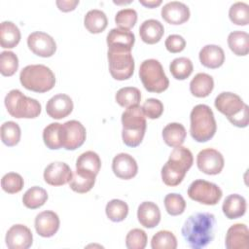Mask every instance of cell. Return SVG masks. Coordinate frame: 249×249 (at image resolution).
I'll use <instances>...</instances> for the list:
<instances>
[{
    "instance_id": "cell-19",
    "label": "cell",
    "mask_w": 249,
    "mask_h": 249,
    "mask_svg": "<svg viewBox=\"0 0 249 249\" xmlns=\"http://www.w3.org/2000/svg\"><path fill=\"white\" fill-rule=\"evenodd\" d=\"M59 229V218L57 214L51 210L39 213L35 218V230L42 237L54 235Z\"/></svg>"
},
{
    "instance_id": "cell-25",
    "label": "cell",
    "mask_w": 249,
    "mask_h": 249,
    "mask_svg": "<svg viewBox=\"0 0 249 249\" xmlns=\"http://www.w3.org/2000/svg\"><path fill=\"white\" fill-rule=\"evenodd\" d=\"M222 210L228 219L232 220L240 218L246 212V200L240 195H230L225 198Z\"/></svg>"
},
{
    "instance_id": "cell-20",
    "label": "cell",
    "mask_w": 249,
    "mask_h": 249,
    "mask_svg": "<svg viewBox=\"0 0 249 249\" xmlns=\"http://www.w3.org/2000/svg\"><path fill=\"white\" fill-rule=\"evenodd\" d=\"M162 18L170 24H182L190 18L189 7L179 1H171L161 8Z\"/></svg>"
},
{
    "instance_id": "cell-44",
    "label": "cell",
    "mask_w": 249,
    "mask_h": 249,
    "mask_svg": "<svg viewBox=\"0 0 249 249\" xmlns=\"http://www.w3.org/2000/svg\"><path fill=\"white\" fill-rule=\"evenodd\" d=\"M137 21V13L134 9H123L120 10L115 16V22L119 28L129 30Z\"/></svg>"
},
{
    "instance_id": "cell-3",
    "label": "cell",
    "mask_w": 249,
    "mask_h": 249,
    "mask_svg": "<svg viewBox=\"0 0 249 249\" xmlns=\"http://www.w3.org/2000/svg\"><path fill=\"white\" fill-rule=\"evenodd\" d=\"M122 137L124 143L128 147L138 146L146 131V119L142 107L133 105L126 108L122 114Z\"/></svg>"
},
{
    "instance_id": "cell-16",
    "label": "cell",
    "mask_w": 249,
    "mask_h": 249,
    "mask_svg": "<svg viewBox=\"0 0 249 249\" xmlns=\"http://www.w3.org/2000/svg\"><path fill=\"white\" fill-rule=\"evenodd\" d=\"M106 42L108 50L131 52L135 42V36L131 31L118 27L108 32Z\"/></svg>"
},
{
    "instance_id": "cell-10",
    "label": "cell",
    "mask_w": 249,
    "mask_h": 249,
    "mask_svg": "<svg viewBox=\"0 0 249 249\" xmlns=\"http://www.w3.org/2000/svg\"><path fill=\"white\" fill-rule=\"evenodd\" d=\"M60 143L66 150H76L86 140V128L76 120H71L60 124Z\"/></svg>"
},
{
    "instance_id": "cell-32",
    "label": "cell",
    "mask_w": 249,
    "mask_h": 249,
    "mask_svg": "<svg viewBox=\"0 0 249 249\" xmlns=\"http://www.w3.org/2000/svg\"><path fill=\"white\" fill-rule=\"evenodd\" d=\"M101 167V160L93 151H87L81 154L76 160V169L98 174Z\"/></svg>"
},
{
    "instance_id": "cell-5",
    "label": "cell",
    "mask_w": 249,
    "mask_h": 249,
    "mask_svg": "<svg viewBox=\"0 0 249 249\" xmlns=\"http://www.w3.org/2000/svg\"><path fill=\"white\" fill-rule=\"evenodd\" d=\"M19 81L26 89L35 92H46L54 87L55 77L48 66L31 64L22 68Z\"/></svg>"
},
{
    "instance_id": "cell-39",
    "label": "cell",
    "mask_w": 249,
    "mask_h": 249,
    "mask_svg": "<svg viewBox=\"0 0 249 249\" xmlns=\"http://www.w3.org/2000/svg\"><path fill=\"white\" fill-rule=\"evenodd\" d=\"M153 249H175L177 248V239L169 231H160L151 240Z\"/></svg>"
},
{
    "instance_id": "cell-24",
    "label": "cell",
    "mask_w": 249,
    "mask_h": 249,
    "mask_svg": "<svg viewBox=\"0 0 249 249\" xmlns=\"http://www.w3.org/2000/svg\"><path fill=\"white\" fill-rule=\"evenodd\" d=\"M164 33V27L158 19L144 20L139 27V35L143 42L153 45L158 43Z\"/></svg>"
},
{
    "instance_id": "cell-43",
    "label": "cell",
    "mask_w": 249,
    "mask_h": 249,
    "mask_svg": "<svg viewBox=\"0 0 249 249\" xmlns=\"http://www.w3.org/2000/svg\"><path fill=\"white\" fill-rule=\"evenodd\" d=\"M23 178L16 172L6 173L1 179V187L8 194H17L23 188Z\"/></svg>"
},
{
    "instance_id": "cell-29",
    "label": "cell",
    "mask_w": 249,
    "mask_h": 249,
    "mask_svg": "<svg viewBox=\"0 0 249 249\" xmlns=\"http://www.w3.org/2000/svg\"><path fill=\"white\" fill-rule=\"evenodd\" d=\"M96 175L84 170L76 169L71 181L69 182L70 188L79 194H85L90 191L95 183Z\"/></svg>"
},
{
    "instance_id": "cell-7",
    "label": "cell",
    "mask_w": 249,
    "mask_h": 249,
    "mask_svg": "<svg viewBox=\"0 0 249 249\" xmlns=\"http://www.w3.org/2000/svg\"><path fill=\"white\" fill-rule=\"evenodd\" d=\"M139 77L144 88L150 92L160 93L169 86V81L163 71L162 65L159 60L154 58L146 59L141 63Z\"/></svg>"
},
{
    "instance_id": "cell-14",
    "label": "cell",
    "mask_w": 249,
    "mask_h": 249,
    "mask_svg": "<svg viewBox=\"0 0 249 249\" xmlns=\"http://www.w3.org/2000/svg\"><path fill=\"white\" fill-rule=\"evenodd\" d=\"M5 241L9 249H27L32 245L33 235L26 226L16 224L8 230Z\"/></svg>"
},
{
    "instance_id": "cell-18",
    "label": "cell",
    "mask_w": 249,
    "mask_h": 249,
    "mask_svg": "<svg viewBox=\"0 0 249 249\" xmlns=\"http://www.w3.org/2000/svg\"><path fill=\"white\" fill-rule=\"evenodd\" d=\"M73 110V101L67 94L58 93L49 99L46 105L47 114L53 119H63Z\"/></svg>"
},
{
    "instance_id": "cell-1",
    "label": "cell",
    "mask_w": 249,
    "mask_h": 249,
    "mask_svg": "<svg viewBox=\"0 0 249 249\" xmlns=\"http://www.w3.org/2000/svg\"><path fill=\"white\" fill-rule=\"evenodd\" d=\"M216 219L212 213L197 212L188 217L182 227V235L193 249L207 246L215 235Z\"/></svg>"
},
{
    "instance_id": "cell-35",
    "label": "cell",
    "mask_w": 249,
    "mask_h": 249,
    "mask_svg": "<svg viewBox=\"0 0 249 249\" xmlns=\"http://www.w3.org/2000/svg\"><path fill=\"white\" fill-rule=\"evenodd\" d=\"M171 75L177 80L187 79L193 72V62L188 57H177L174 58L169 65Z\"/></svg>"
},
{
    "instance_id": "cell-31",
    "label": "cell",
    "mask_w": 249,
    "mask_h": 249,
    "mask_svg": "<svg viewBox=\"0 0 249 249\" xmlns=\"http://www.w3.org/2000/svg\"><path fill=\"white\" fill-rule=\"evenodd\" d=\"M228 45L231 51L239 56L246 55L249 52V35L240 30L232 31L228 36Z\"/></svg>"
},
{
    "instance_id": "cell-47",
    "label": "cell",
    "mask_w": 249,
    "mask_h": 249,
    "mask_svg": "<svg viewBox=\"0 0 249 249\" xmlns=\"http://www.w3.org/2000/svg\"><path fill=\"white\" fill-rule=\"evenodd\" d=\"M164 45L168 52L172 53H176L182 52L185 49L186 41L181 35L171 34L165 39Z\"/></svg>"
},
{
    "instance_id": "cell-46",
    "label": "cell",
    "mask_w": 249,
    "mask_h": 249,
    "mask_svg": "<svg viewBox=\"0 0 249 249\" xmlns=\"http://www.w3.org/2000/svg\"><path fill=\"white\" fill-rule=\"evenodd\" d=\"M143 113L145 117L149 119H158L161 116L163 112V104L160 100L156 98H148L143 106H142Z\"/></svg>"
},
{
    "instance_id": "cell-28",
    "label": "cell",
    "mask_w": 249,
    "mask_h": 249,
    "mask_svg": "<svg viewBox=\"0 0 249 249\" xmlns=\"http://www.w3.org/2000/svg\"><path fill=\"white\" fill-rule=\"evenodd\" d=\"M20 41V31L12 21H2L0 25V44L4 49L15 48Z\"/></svg>"
},
{
    "instance_id": "cell-22",
    "label": "cell",
    "mask_w": 249,
    "mask_h": 249,
    "mask_svg": "<svg viewBox=\"0 0 249 249\" xmlns=\"http://www.w3.org/2000/svg\"><path fill=\"white\" fill-rule=\"evenodd\" d=\"M139 223L148 229L157 227L160 221V211L159 206L152 201L142 202L137 209Z\"/></svg>"
},
{
    "instance_id": "cell-48",
    "label": "cell",
    "mask_w": 249,
    "mask_h": 249,
    "mask_svg": "<svg viewBox=\"0 0 249 249\" xmlns=\"http://www.w3.org/2000/svg\"><path fill=\"white\" fill-rule=\"evenodd\" d=\"M248 105L245 104L243 110L234 118L231 119L230 122L237 126V127H246L248 125V122H249V117H248Z\"/></svg>"
},
{
    "instance_id": "cell-15",
    "label": "cell",
    "mask_w": 249,
    "mask_h": 249,
    "mask_svg": "<svg viewBox=\"0 0 249 249\" xmlns=\"http://www.w3.org/2000/svg\"><path fill=\"white\" fill-rule=\"evenodd\" d=\"M73 177L70 166L62 161L50 163L44 170V179L46 183L52 186H62L71 181Z\"/></svg>"
},
{
    "instance_id": "cell-8",
    "label": "cell",
    "mask_w": 249,
    "mask_h": 249,
    "mask_svg": "<svg viewBox=\"0 0 249 249\" xmlns=\"http://www.w3.org/2000/svg\"><path fill=\"white\" fill-rule=\"evenodd\" d=\"M109 71L115 80L129 79L134 72V59L131 52L108 50Z\"/></svg>"
},
{
    "instance_id": "cell-41",
    "label": "cell",
    "mask_w": 249,
    "mask_h": 249,
    "mask_svg": "<svg viewBox=\"0 0 249 249\" xmlns=\"http://www.w3.org/2000/svg\"><path fill=\"white\" fill-rule=\"evenodd\" d=\"M18 68V58L15 53L4 51L0 53V72L3 76H13Z\"/></svg>"
},
{
    "instance_id": "cell-49",
    "label": "cell",
    "mask_w": 249,
    "mask_h": 249,
    "mask_svg": "<svg viewBox=\"0 0 249 249\" xmlns=\"http://www.w3.org/2000/svg\"><path fill=\"white\" fill-rule=\"evenodd\" d=\"M55 3L60 11L70 12L76 8L79 4V0H57Z\"/></svg>"
},
{
    "instance_id": "cell-4",
    "label": "cell",
    "mask_w": 249,
    "mask_h": 249,
    "mask_svg": "<svg viewBox=\"0 0 249 249\" xmlns=\"http://www.w3.org/2000/svg\"><path fill=\"white\" fill-rule=\"evenodd\" d=\"M190 133L196 142H206L210 140L217 129L213 111L208 105H196L190 115Z\"/></svg>"
},
{
    "instance_id": "cell-11",
    "label": "cell",
    "mask_w": 249,
    "mask_h": 249,
    "mask_svg": "<svg viewBox=\"0 0 249 249\" xmlns=\"http://www.w3.org/2000/svg\"><path fill=\"white\" fill-rule=\"evenodd\" d=\"M223 155L212 148L201 150L196 157V164L198 169L208 175L219 174L224 167Z\"/></svg>"
},
{
    "instance_id": "cell-9",
    "label": "cell",
    "mask_w": 249,
    "mask_h": 249,
    "mask_svg": "<svg viewBox=\"0 0 249 249\" xmlns=\"http://www.w3.org/2000/svg\"><path fill=\"white\" fill-rule=\"evenodd\" d=\"M188 196L191 199L206 205H215L222 198L223 192L218 185L206 180L197 179L188 188Z\"/></svg>"
},
{
    "instance_id": "cell-37",
    "label": "cell",
    "mask_w": 249,
    "mask_h": 249,
    "mask_svg": "<svg viewBox=\"0 0 249 249\" xmlns=\"http://www.w3.org/2000/svg\"><path fill=\"white\" fill-rule=\"evenodd\" d=\"M105 212L109 220L113 222H122L128 214V205L124 200L115 198L106 204Z\"/></svg>"
},
{
    "instance_id": "cell-36",
    "label": "cell",
    "mask_w": 249,
    "mask_h": 249,
    "mask_svg": "<svg viewBox=\"0 0 249 249\" xmlns=\"http://www.w3.org/2000/svg\"><path fill=\"white\" fill-rule=\"evenodd\" d=\"M20 127L17 123L13 121H8L2 124L1 140L6 146H16L20 140Z\"/></svg>"
},
{
    "instance_id": "cell-34",
    "label": "cell",
    "mask_w": 249,
    "mask_h": 249,
    "mask_svg": "<svg viewBox=\"0 0 249 249\" xmlns=\"http://www.w3.org/2000/svg\"><path fill=\"white\" fill-rule=\"evenodd\" d=\"M115 99L120 106L128 108L130 106L139 104L141 100V92L137 88L124 87L117 91Z\"/></svg>"
},
{
    "instance_id": "cell-2",
    "label": "cell",
    "mask_w": 249,
    "mask_h": 249,
    "mask_svg": "<svg viewBox=\"0 0 249 249\" xmlns=\"http://www.w3.org/2000/svg\"><path fill=\"white\" fill-rule=\"evenodd\" d=\"M194 162L192 152L186 147H176L161 168V179L167 186L179 185Z\"/></svg>"
},
{
    "instance_id": "cell-21",
    "label": "cell",
    "mask_w": 249,
    "mask_h": 249,
    "mask_svg": "<svg viewBox=\"0 0 249 249\" xmlns=\"http://www.w3.org/2000/svg\"><path fill=\"white\" fill-rule=\"evenodd\" d=\"M249 231L245 224L231 226L226 234V247L228 249H247L249 246Z\"/></svg>"
},
{
    "instance_id": "cell-42",
    "label": "cell",
    "mask_w": 249,
    "mask_h": 249,
    "mask_svg": "<svg viewBox=\"0 0 249 249\" xmlns=\"http://www.w3.org/2000/svg\"><path fill=\"white\" fill-rule=\"evenodd\" d=\"M164 206L169 215L177 216L185 211L186 201L181 195L170 193L164 197Z\"/></svg>"
},
{
    "instance_id": "cell-12",
    "label": "cell",
    "mask_w": 249,
    "mask_h": 249,
    "mask_svg": "<svg viewBox=\"0 0 249 249\" xmlns=\"http://www.w3.org/2000/svg\"><path fill=\"white\" fill-rule=\"evenodd\" d=\"M27 46L33 53L42 57H50L56 51L54 39L42 31L32 32L27 38Z\"/></svg>"
},
{
    "instance_id": "cell-27",
    "label": "cell",
    "mask_w": 249,
    "mask_h": 249,
    "mask_svg": "<svg viewBox=\"0 0 249 249\" xmlns=\"http://www.w3.org/2000/svg\"><path fill=\"white\" fill-rule=\"evenodd\" d=\"M214 88L213 78L206 73H197L190 83V90L196 97H206Z\"/></svg>"
},
{
    "instance_id": "cell-26",
    "label": "cell",
    "mask_w": 249,
    "mask_h": 249,
    "mask_svg": "<svg viewBox=\"0 0 249 249\" xmlns=\"http://www.w3.org/2000/svg\"><path fill=\"white\" fill-rule=\"evenodd\" d=\"M187 132L180 123H170L162 129V138L166 145L176 148L181 146L186 138Z\"/></svg>"
},
{
    "instance_id": "cell-17",
    "label": "cell",
    "mask_w": 249,
    "mask_h": 249,
    "mask_svg": "<svg viewBox=\"0 0 249 249\" xmlns=\"http://www.w3.org/2000/svg\"><path fill=\"white\" fill-rule=\"evenodd\" d=\"M112 169L117 177L128 180L137 174L138 166L132 156L126 153H120L113 159Z\"/></svg>"
},
{
    "instance_id": "cell-33",
    "label": "cell",
    "mask_w": 249,
    "mask_h": 249,
    "mask_svg": "<svg viewBox=\"0 0 249 249\" xmlns=\"http://www.w3.org/2000/svg\"><path fill=\"white\" fill-rule=\"evenodd\" d=\"M47 199H48L47 191L38 186H34L28 189L22 196L23 204L29 209H36L43 206L47 201Z\"/></svg>"
},
{
    "instance_id": "cell-51",
    "label": "cell",
    "mask_w": 249,
    "mask_h": 249,
    "mask_svg": "<svg viewBox=\"0 0 249 249\" xmlns=\"http://www.w3.org/2000/svg\"><path fill=\"white\" fill-rule=\"evenodd\" d=\"M130 2H131V1H127V2H125V1H124H124H123V2H118V1H114V3H115V4H126V3L128 4V3H130Z\"/></svg>"
},
{
    "instance_id": "cell-40",
    "label": "cell",
    "mask_w": 249,
    "mask_h": 249,
    "mask_svg": "<svg viewBox=\"0 0 249 249\" xmlns=\"http://www.w3.org/2000/svg\"><path fill=\"white\" fill-rule=\"evenodd\" d=\"M231 22L236 25H247L249 22V6L244 2L233 3L229 10Z\"/></svg>"
},
{
    "instance_id": "cell-6",
    "label": "cell",
    "mask_w": 249,
    "mask_h": 249,
    "mask_svg": "<svg viewBox=\"0 0 249 249\" xmlns=\"http://www.w3.org/2000/svg\"><path fill=\"white\" fill-rule=\"evenodd\" d=\"M5 106L14 118L33 119L40 115L41 104L34 98L24 95L19 89H12L5 96Z\"/></svg>"
},
{
    "instance_id": "cell-30",
    "label": "cell",
    "mask_w": 249,
    "mask_h": 249,
    "mask_svg": "<svg viewBox=\"0 0 249 249\" xmlns=\"http://www.w3.org/2000/svg\"><path fill=\"white\" fill-rule=\"evenodd\" d=\"M84 24L89 32L96 34L104 31V29L107 27L108 19L103 11L92 9L86 14Z\"/></svg>"
},
{
    "instance_id": "cell-50",
    "label": "cell",
    "mask_w": 249,
    "mask_h": 249,
    "mask_svg": "<svg viewBox=\"0 0 249 249\" xmlns=\"http://www.w3.org/2000/svg\"><path fill=\"white\" fill-rule=\"evenodd\" d=\"M140 4L147 8H156L161 4V0H139Z\"/></svg>"
},
{
    "instance_id": "cell-45",
    "label": "cell",
    "mask_w": 249,
    "mask_h": 249,
    "mask_svg": "<svg viewBox=\"0 0 249 249\" xmlns=\"http://www.w3.org/2000/svg\"><path fill=\"white\" fill-rule=\"evenodd\" d=\"M147 234L141 229L130 230L125 236V246L128 249H144L147 244Z\"/></svg>"
},
{
    "instance_id": "cell-13",
    "label": "cell",
    "mask_w": 249,
    "mask_h": 249,
    "mask_svg": "<svg viewBox=\"0 0 249 249\" xmlns=\"http://www.w3.org/2000/svg\"><path fill=\"white\" fill-rule=\"evenodd\" d=\"M214 105L230 121L243 110L245 103L239 95L233 92L224 91L216 96Z\"/></svg>"
},
{
    "instance_id": "cell-23",
    "label": "cell",
    "mask_w": 249,
    "mask_h": 249,
    "mask_svg": "<svg viewBox=\"0 0 249 249\" xmlns=\"http://www.w3.org/2000/svg\"><path fill=\"white\" fill-rule=\"evenodd\" d=\"M201 64L207 68L215 69L223 65L225 61V53L220 46L206 45L198 53Z\"/></svg>"
},
{
    "instance_id": "cell-38",
    "label": "cell",
    "mask_w": 249,
    "mask_h": 249,
    "mask_svg": "<svg viewBox=\"0 0 249 249\" xmlns=\"http://www.w3.org/2000/svg\"><path fill=\"white\" fill-rule=\"evenodd\" d=\"M60 124L59 123H52L48 124L43 130V140L45 145L51 150H57L62 148L60 143Z\"/></svg>"
}]
</instances>
